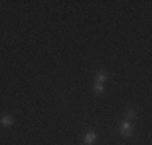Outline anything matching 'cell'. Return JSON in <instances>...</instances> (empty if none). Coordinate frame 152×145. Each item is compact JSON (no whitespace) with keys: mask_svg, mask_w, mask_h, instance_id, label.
Returning a JSON list of instances; mask_svg holds the SVG:
<instances>
[{"mask_svg":"<svg viewBox=\"0 0 152 145\" xmlns=\"http://www.w3.org/2000/svg\"><path fill=\"white\" fill-rule=\"evenodd\" d=\"M120 132L123 137H131L133 136V124L129 121H123L120 126Z\"/></svg>","mask_w":152,"mask_h":145,"instance_id":"6da1fadb","label":"cell"},{"mask_svg":"<svg viewBox=\"0 0 152 145\" xmlns=\"http://www.w3.org/2000/svg\"><path fill=\"white\" fill-rule=\"evenodd\" d=\"M96 139H97V134L94 132V130L88 132V134H86V137H84V145H94Z\"/></svg>","mask_w":152,"mask_h":145,"instance_id":"7a4b0ae2","label":"cell"},{"mask_svg":"<svg viewBox=\"0 0 152 145\" xmlns=\"http://www.w3.org/2000/svg\"><path fill=\"white\" fill-rule=\"evenodd\" d=\"M0 123H2L3 126H12L13 123H15V119H13V116H10V115H3L2 118H0Z\"/></svg>","mask_w":152,"mask_h":145,"instance_id":"3957f363","label":"cell"},{"mask_svg":"<svg viewBox=\"0 0 152 145\" xmlns=\"http://www.w3.org/2000/svg\"><path fill=\"white\" fill-rule=\"evenodd\" d=\"M107 78H108V74H107L105 71H99V72H97V76H96V82L104 84V82L107 81Z\"/></svg>","mask_w":152,"mask_h":145,"instance_id":"277c9868","label":"cell"},{"mask_svg":"<svg viewBox=\"0 0 152 145\" xmlns=\"http://www.w3.org/2000/svg\"><path fill=\"white\" fill-rule=\"evenodd\" d=\"M94 92H96V94L105 92V86H104V84H99V82H96V84H94Z\"/></svg>","mask_w":152,"mask_h":145,"instance_id":"5b68a950","label":"cell"},{"mask_svg":"<svg viewBox=\"0 0 152 145\" xmlns=\"http://www.w3.org/2000/svg\"><path fill=\"white\" fill-rule=\"evenodd\" d=\"M133 118H134V110H129L128 113H126V119H128V121H131Z\"/></svg>","mask_w":152,"mask_h":145,"instance_id":"8992f818","label":"cell"}]
</instances>
